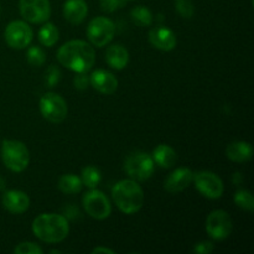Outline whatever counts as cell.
<instances>
[{"label":"cell","mask_w":254,"mask_h":254,"mask_svg":"<svg viewBox=\"0 0 254 254\" xmlns=\"http://www.w3.org/2000/svg\"><path fill=\"white\" fill-rule=\"evenodd\" d=\"M89 83L102 94H113L118 88V79L112 72L106 69H96L89 76Z\"/></svg>","instance_id":"15"},{"label":"cell","mask_w":254,"mask_h":254,"mask_svg":"<svg viewBox=\"0 0 254 254\" xmlns=\"http://www.w3.org/2000/svg\"><path fill=\"white\" fill-rule=\"evenodd\" d=\"M1 159L4 165L14 173L26 170L30 163V153L27 146L19 140H4L1 144Z\"/></svg>","instance_id":"4"},{"label":"cell","mask_w":254,"mask_h":254,"mask_svg":"<svg viewBox=\"0 0 254 254\" xmlns=\"http://www.w3.org/2000/svg\"><path fill=\"white\" fill-rule=\"evenodd\" d=\"M149 41L155 49L161 51H171L176 47L178 39L171 29L165 26H156L149 31Z\"/></svg>","instance_id":"14"},{"label":"cell","mask_w":254,"mask_h":254,"mask_svg":"<svg viewBox=\"0 0 254 254\" xmlns=\"http://www.w3.org/2000/svg\"><path fill=\"white\" fill-rule=\"evenodd\" d=\"M39 107L42 117L50 123H62L68 114V107L64 97L54 92L45 93L40 99Z\"/></svg>","instance_id":"6"},{"label":"cell","mask_w":254,"mask_h":254,"mask_svg":"<svg viewBox=\"0 0 254 254\" xmlns=\"http://www.w3.org/2000/svg\"><path fill=\"white\" fill-rule=\"evenodd\" d=\"M60 79H61V71L57 66L51 64L45 72V83L49 88H54L59 84Z\"/></svg>","instance_id":"28"},{"label":"cell","mask_w":254,"mask_h":254,"mask_svg":"<svg viewBox=\"0 0 254 254\" xmlns=\"http://www.w3.org/2000/svg\"><path fill=\"white\" fill-rule=\"evenodd\" d=\"M59 29L52 22H44L37 32V39L40 44L46 47H52L59 41Z\"/></svg>","instance_id":"21"},{"label":"cell","mask_w":254,"mask_h":254,"mask_svg":"<svg viewBox=\"0 0 254 254\" xmlns=\"http://www.w3.org/2000/svg\"><path fill=\"white\" fill-rule=\"evenodd\" d=\"M64 215L67 220H76V218L79 217V211L76 206L73 205H69L67 207L64 208Z\"/></svg>","instance_id":"33"},{"label":"cell","mask_w":254,"mask_h":254,"mask_svg":"<svg viewBox=\"0 0 254 254\" xmlns=\"http://www.w3.org/2000/svg\"><path fill=\"white\" fill-rule=\"evenodd\" d=\"M26 59L31 66L40 67L45 64L46 61V55H45L44 50L39 46H31L27 49Z\"/></svg>","instance_id":"26"},{"label":"cell","mask_w":254,"mask_h":254,"mask_svg":"<svg viewBox=\"0 0 254 254\" xmlns=\"http://www.w3.org/2000/svg\"><path fill=\"white\" fill-rule=\"evenodd\" d=\"M116 35V25L106 16H97L89 21L87 26V36L89 42L96 47H103L113 40Z\"/></svg>","instance_id":"7"},{"label":"cell","mask_w":254,"mask_h":254,"mask_svg":"<svg viewBox=\"0 0 254 254\" xmlns=\"http://www.w3.org/2000/svg\"><path fill=\"white\" fill-rule=\"evenodd\" d=\"M88 14L86 0H66L64 4V16L69 24L78 25L83 22Z\"/></svg>","instance_id":"17"},{"label":"cell","mask_w":254,"mask_h":254,"mask_svg":"<svg viewBox=\"0 0 254 254\" xmlns=\"http://www.w3.org/2000/svg\"><path fill=\"white\" fill-rule=\"evenodd\" d=\"M35 237L46 243H60L69 233L68 220L56 213H41L32 221Z\"/></svg>","instance_id":"2"},{"label":"cell","mask_w":254,"mask_h":254,"mask_svg":"<svg viewBox=\"0 0 254 254\" xmlns=\"http://www.w3.org/2000/svg\"><path fill=\"white\" fill-rule=\"evenodd\" d=\"M226 155L231 161L245 163L252 159L253 146L248 141H233L226 148Z\"/></svg>","instance_id":"18"},{"label":"cell","mask_w":254,"mask_h":254,"mask_svg":"<svg viewBox=\"0 0 254 254\" xmlns=\"http://www.w3.org/2000/svg\"><path fill=\"white\" fill-rule=\"evenodd\" d=\"M130 17L134 24L140 27L150 26L153 24V14L148 7L143 6V5L133 7L130 11Z\"/></svg>","instance_id":"23"},{"label":"cell","mask_w":254,"mask_h":254,"mask_svg":"<svg viewBox=\"0 0 254 254\" xmlns=\"http://www.w3.org/2000/svg\"><path fill=\"white\" fill-rule=\"evenodd\" d=\"M57 60L66 68L73 72H88L96 62L93 46L83 40H71L57 51Z\"/></svg>","instance_id":"1"},{"label":"cell","mask_w":254,"mask_h":254,"mask_svg":"<svg viewBox=\"0 0 254 254\" xmlns=\"http://www.w3.org/2000/svg\"><path fill=\"white\" fill-rule=\"evenodd\" d=\"M81 180L82 184L88 189H96L99 185V183H101L102 174L99 169H97L96 166H86V168L82 169Z\"/></svg>","instance_id":"24"},{"label":"cell","mask_w":254,"mask_h":254,"mask_svg":"<svg viewBox=\"0 0 254 254\" xmlns=\"http://www.w3.org/2000/svg\"><path fill=\"white\" fill-rule=\"evenodd\" d=\"M5 186H6V183H5L4 179H2L1 176H0V190H4Z\"/></svg>","instance_id":"36"},{"label":"cell","mask_w":254,"mask_h":254,"mask_svg":"<svg viewBox=\"0 0 254 254\" xmlns=\"http://www.w3.org/2000/svg\"><path fill=\"white\" fill-rule=\"evenodd\" d=\"M1 203L6 211L14 215H20L29 210L30 198L24 191L9 190L2 195Z\"/></svg>","instance_id":"16"},{"label":"cell","mask_w":254,"mask_h":254,"mask_svg":"<svg viewBox=\"0 0 254 254\" xmlns=\"http://www.w3.org/2000/svg\"><path fill=\"white\" fill-rule=\"evenodd\" d=\"M124 170L135 181H145L153 176L155 171V163L150 154L136 151L126 159Z\"/></svg>","instance_id":"5"},{"label":"cell","mask_w":254,"mask_h":254,"mask_svg":"<svg viewBox=\"0 0 254 254\" xmlns=\"http://www.w3.org/2000/svg\"><path fill=\"white\" fill-rule=\"evenodd\" d=\"M193 181L198 192L210 200H217L223 195L225 185L217 174L212 171H198L193 174Z\"/></svg>","instance_id":"10"},{"label":"cell","mask_w":254,"mask_h":254,"mask_svg":"<svg viewBox=\"0 0 254 254\" xmlns=\"http://www.w3.org/2000/svg\"><path fill=\"white\" fill-rule=\"evenodd\" d=\"M74 88L78 91H86L91 83H89V76H87V72H77L73 78Z\"/></svg>","instance_id":"30"},{"label":"cell","mask_w":254,"mask_h":254,"mask_svg":"<svg viewBox=\"0 0 254 254\" xmlns=\"http://www.w3.org/2000/svg\"><path fill=\"white\" fill-rule=\"evenodd\" d=\"M232 180H233V183L236 184V185H240V184L242 183V175H241L240 173H235V174H233Z\"/></svg>","instance_id":"35"},{"label":"cell","mask_w":254,"mask_h":254,"mask_svg":"<svg viewBox=\"0 0 254 254\" xmlns=\"http://www.w3.org/2000/svg\"><path fill=\"white\" fill-rule=\"evenodd\" d=\"M22 19L31 24H44L51 16L50 0H19Z\"/></svg>","instance_id":"11"},{"label":"cell","mask_w":254,"mask_h":254,"mask_svg":"<svg viewBox=\"0 0 254 254\" xmlns=\"http://www.w3.org/2000/svg\"><path fill=\"white\" fill-rule=\"evenodd\" d=\"M5 41L11 49L24 50L31 44L34 31L26 21L14 20L5 29Z\"/></svg>","instance_id":"9"},{"label":"cell","mask_w":254,"mask_h":254,"mask_svg":"<svg viewBox=\"0 0 254 254\" xmlns=\"http://www.w3.org/2000/svg\"><path fill=\"white\" fill-rule=\"evenodd\" d=\"M15 254H42L44 251L39 245L32 242H22L14 250Z\"/></svg>","instance_id":"29"},{"label":"cell","mask_w":254,"mask_h":254,"mask_svg":"<svg viewBox=\"0 0 254 254\" xmlns=\"http://www.w3.org/2000/svg\"><path fill=\"white\" fill-rule=\"evenodd\" d=\"M151 156L154 159V163L163 169L173 168L175 165L176 160H178L176 151L170 145H166V144H159L154 149L153 155Z\"/></svg>","instance_id":"20"},{"label":"cell","mask_w":254,"mask_h":254,"mask_svg":"<svg viewBox=\"0 0 254 254\" xmlns=\"http://www.w3.org/2000/svg\"><path fill=\"white\" fill-rule=\"evenodd\" d=\"M92 253L93 254H98V253H107V254H114L113 250H109V248H106V247H97L94 248L93 251H92Z\"/></svg>","instance_id":"34"},{"label":"cell","mask_w":254,"mask_h":254,"mask_svg":"<svg viewBox=\"0 0 254 254\" xmlns=\"http://www.w3.org/2000/svg\"><path fill=\"white\" fill-rule=\"evenodd\" d=\"M232 230V218L226 211L215 210L206 218V231H207V235L213 240H226L230 237Z\"/></svg>","instance_id":"12"},{"label":"cell","mask_w":254,"mask_h":254,"mask_svg":"<svg viewBox=\"0 0 254 254\" xmlns=\"http://www.w3.org/2000/svg\"><path fill=\"white\" fill-rule=\"evenodd\" d=\"M82 188H83L82 180L73 174L62 175L59 180V189L66 195H74V193L81 192Z\"/></svg>","instance_id":"22"},{"label":"cell","mask_w":254,"mask_h":254,"mask_svg":"<svg viewBox=\"0 0 254 254\" xmlns=\"http://www.w3.org/2000/svg\"><path fill=\"white\" fill-rule=\"evenodd\" d=\"M101 9L106 12H114L124 5L123 0H99Z\"/></svg>","instance_id":"31"},{"label":"cell","mask_w":254,"mask_h":254,"mask_svg":"<svg viewBox=\"0 0 254 254\" xmlns=\"http://www.w3.org/2000/svg\"><path fill=\"white\" fill-rule=\"evenodd\" d=\"M0 12H1V6H0Z\"/></svg>","instance_id":"38"},{"label":"cell","mask_w":254,"mask_h":254,"mask_svg":"<svg viewBox=\"0 0 254 254\" xmlns=\"http://www.w3.org/2000/svg\"><path fill=\"white\" fill-rule=\"evenodd\" d=\"M112 197L117 207L126 215H133L141 210L144 205V191L133 179L121 180L112 189Z\"/></svg>","instance_id":"3"},{"label":"cell","mask_w":254,"mask_h":254,"mask_svg":"<svg viewBox=\"0 0 254 254\" xmlns=\"http://www.w3.org/2000/svg\"><path fill=\"white\" fill-rule=\"evenodd\" d=\"M233 200H235L236 205L240 208H242V210L248 211V212H252L254 210L253 195L248 190H238L235 193Z\"/></svg>","instance_id":"25"},{"label":"cell","mask_w":254,"mask_h":254,"mask_svg":"<svg viewBox=\"0 0 254 254\" xmlns=\"http://www.w3.org/2000/svg\"><path fill=\"white\" fill-rule=\"evenodd\" d=\"M175 9L181 17L191 19L195 12V5H193L192 0H176Z\"/></svg>","instance_id":"27"},{"label":"cell","mask_w":254,"mask_h":254,"mask_svg":"<svg viewBox=\"0 0 254 254\" xmlns=\"http://www.w3.org/2000/svg\"><path fill=\"white\" fill-rule=\"evenodd\" d=\"M82 203L86 212L94 220H106L112 213V205L108 197L97 189H91L84 193Z\"/></svg>","instance_id":"8"},{"label":"cell","mask_w":254,"mask_h":254,"mask_svg":"<svg viewBox=\"0 0 254 254\" xmlns=\"http://www.w3.org/2000/svg\"><path fill=\"white\" fill-rule=\"evenodd\" d=\"M124 2H127V1H133V0H123Z\"/></svg>","instance_id":"37"},{"label":"cell","mask_w":254,"mask_h":254,"mask_svg":"<svg viewBox=\"0 0 254 254\" xmlns=\"http://www.w3.org/2000/svg\"><path fill=\"white\" fill-rule=\"evenodd\" d=\"M213 250H215V246H213L212 242H210V241H202V242L196 245V247L193 248V252L198 254H210L211 252H213Z\"/></svg>","instance_id":"32"},{"label":"cell","mask_w":254,"mask_h":254,"mask_svg":"<svg viewBox=\"0 0 254 254\" xmlns=\"http://www.w3.org/2000/svg\"><path fill=\"white\" fill-rule=\"evenodd\" d=\"M106 61L114 69L121 71V69L126 68L129 62L128 50L119 44L112 45L106 51Z\"/></svg>","instance_id":"19"},{"label":"cell","mask_w":254,"mask_h":254,"mask_svg":"<svg viewBox=\"0 0 254 254\" xmlns=\"http://www.w3.org/2000/svg\"><path fill=\"white\" fill-rule=\"evenodd\" d=\"M193 181V173L189 168H178L169 174L164 183V189L169 193H179L188 189Z\"/></svg>","instance_id":"13"}]
</instances>
